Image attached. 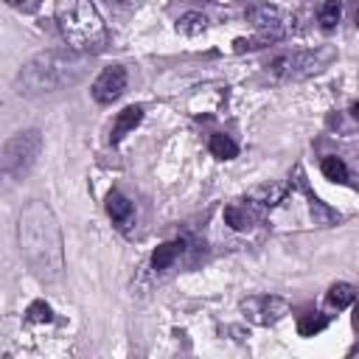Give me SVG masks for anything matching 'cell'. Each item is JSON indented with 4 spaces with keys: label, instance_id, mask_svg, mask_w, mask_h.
Here are the masks:
<instances>
[{
    "label": "cell",
    "instance_id": "6da1fadb",
    "mask_svg": "<svg viewBox=\"0 0 359 359\" xmlns=\"http://www.w3.org/2000/svg\"><path fill=\"white\" fill-rule=\"evenodd\" d=\"M17 244L28 269L39 280H56L65 266L62 227L53 208L42 199H31L17 219Z\"/></svg>",
    "mask_w": 359,
    "mask_h": 359
},
{
    "label": "cell",
    "instance_id": "7a4b0ae2",
    "mask_svg": "<svg viewBox=\"0 0 359 359\" xmlns=\"http://www.w3.org/2000/svg\"><path fill=\"white\" fill-rule=\"evenodd\" d=\"M87 65H90L87 53H79V50H56V48L42 50L20 67L14 79V90L25 98L56 93L62 87L81 81L87 73Z\"/></svg>",
    "mask_w": 359,
    "mask_h": 359
},
{
    "label": "cell",
    "instance_id": "3957f363",
    "mask_svg": "<svg viewBox=\"0 0 359 359\" xmlns=\"http://www.w3.org/2000/svg\"><path fill=\"white\" fill-rule=\"evenodd\" d=\"M56 25L79 53H95L107 42V25L93 0H56Z\"/></svg>",
    "mask_w": 359,
    "mask_h": 359
},
{
    "label": "cell",
    "instance_id": "277c9868",
    "mask_svg": "<svg viewBox=\"0 0 359 359\" xmlns=\"http://www.w3.org/2000/svg\"><path fill=\"white\" fill-rule=\"evenodd\" d=\"M334 56H337V50L331 45H323L314 50H280V53L266 59L264 70L275 81H297V79L320 73Z\"/></svg>",
    "mask_w": 359,
    "mask_h": 359
},
{
    "label": "cell",
    "instance_id": "5b68a950",
    "mask_svg": "<svg viewBox=\"0 0 359 359\" xmlns=\"http://www.w3.org/2000/svg\"><path fill=\"white\" fill-rule=\"evenodd\" d=\"M39 151H42V132L39 129L17 132L0 146V171L14 177V180L25 177L34 168Z\"/></svg>",
    "mask_w": 359,
    "mask_h": 359
},
{
    "label": "cell",
    "instance_id": "8992f818",
    "mask_svg": "<svg viewBox=\"0 0 359 359\" xmlns=\"http://www.w3.org/2000/svg\"><path fill=\"white\" fill-rule=\"evenodd\" d=\"M241 314L255 325H275L289 314V300L280 294H250L241 300Z\"/></svg>",
    "mask_w": 359,
    "mask_h": 359
},
{
    "label": "cell",
    "instance_id": "52a82bcc",
    "mask_svg": "<svg viewBox=\"0 0 359 359\" xmlns=\"http://www.w3.org/2000/svg\"><path fill=\"white\" fill-rule=\"evenodd\" d=\"M123 90H126V67H123V65H109V67H104V70L95 76V81H93V98H95L98 104H112V101H118V98L123 95Z\"/></svg>",
    "mask_w": 359,
    "mask_h": 359
},
{
    "label": "cell",
    "instance_id": "ba28073f",
    "mask_svg": "<svg viewBox=\"0 0 359 359\" xmlns=\"http://www.w3.org/2000/svg\"><path fill=\"white\" fill-rule=\"evenodd\" d=\"M286 194H289L286 185H264V188H255L250 196H244V202H247L250 208H255L258 213H264V210L275 208L278 202H283Z\"/></svg>",
    "mask_w": 359,
    "mask_h": 359
},
{
    "label": "cell",
    "instance_id": "9c48e42d",
    "mask_svg": "<svg viewBox=\"0 0 359 359\" xmlns=\"http://www.w3.org/2000/svg\"><path fill=\"white\" fill-rule=\"evenodd\" d=\"M104 208H107L109 219H112L118 227H129V224H132V219H135V208H132V202H129L121 191H109V194H107Z\"/></svg>",
    "mask_w": 359,
    "mask_h": 359
},
{
    "label": "cell",
    "instance_id": "30bf717a",
    "mask_svg": "<svg viewBox=\"0 0 359 359\" xmlns=\"http://www.w3.org/2000/svg\"><path fill=\"white\" fill-rule=\"evenodd\" d=\"M143 121V107L140 104H132V107H126V109H121L118 112V118H115V123H112V143H121L137 123Z\"/></svg>",
    "mask_w": 359,
    "mask_h": 359
},
{
    "label": "cell",
    "instance_id": "8fae6325",
    "mask_svg": "<svg viewBox=\"0 0 359 359\" xmlns=\"http://www.w3.org/2000/svg\"><path fill=\"white\" fill-rule=\"evenodd\" d=\"M258 216H261V213H258L255 208H250L244 199L224 208V222H227L233 230H247V227H252V222H255Z\"/></svg>",
    "mask_w": 359,
    "mask_h": 359
},
{
    "label": "cell",
    "instance_id": "7c38bea8",
    "mask_svg": "<svg viewBox=\"0 0 359 359\" xmlns=\"http://www.w3.org/2000/svg\"><path fill=\"white\" fill-rule=\"evenodd\" d=\"M180 252H182V241H165L151 252V266L154 269H168L180 258Z\"/></svg>",
    "mask_w": 359,
    "mask_h": 359
},
{
    "label": "cell",
    "instance_id": "4fadbf2b",
    "mask_svg": "<svg viewBox=\"0 0 359 359\" xmlns=\"http://www.w3.org/2000/svg\"><path fill=\"white\" fill-rule=\"evenodd\" d=\"M325 300H328V306L331 309H348L353 300H356V286L353 283H334L331 289H328V294H325Z\"/></svg>",
    "mask_w": 359,
    "mask_h": 359
},
{
    "label": "cell",
    "instance_id": "5bb4252c",
    "mask_svg": "<svg viewBox=\"0 0 359 359\" xmlns=\"http://www.w3.org/2000/svg\"><path fill=\"white\" fill-rule=\"evenodd\" d=\"M205 25H208V20H205V14H199V11H185V14L177 20V31L185 34V36H196V34H202Z\"/></svg>",
    "mask_w": 359,
    "mask_h": 359
},
{
    "label": "cell",
    "instance_id": "9a60e30c",
    "mask_svg": "<svg viewBox=\"0 0 359 359\" xmlns=\"http://www.w3.org/2000/svg\"><path fill=\"white\" fill-rule=\"evenodd\" d=\"M208 149H210V154L219 157V160H233V157L238 154V146H236L227 135H213L210 143H208Z\"/></svg>",
    "mask_w": 359,
    "mask_h": 359
},
{
    "label": "cell",
    "instance_id": "2e32d148",
    "mask_svg": "<svg viewBox=\"0 0 359 359\" xmlns=\"http://www.w3.org/2000/svg\"><path fill=\"white\" fill-rule=\"evenodd\" d=\"M323 328H328V317H325V314H320V311L303 314V317H300V323H297L300 337H314V334H320Z\"/></svg>",
    "mask_w": 359,
    "mask_h": 359
},
{
    "label": "cell",
    "instance_id": "e0dca14e",
    "mask_svg": "<svg viewBox=\"0 0 359 359\" xmlns=\"http://www.w3.org/2000/svg\"><path fill=\"white\" fill-rule=\"evenodd\" d=\"M320 168H323L325 180H334V182H348V165H345V163H342L339 157H334V154L323 157Z\"/></svg>",
    "mask_w": 359,
    "mask_h": 359
},
{
    "label": "cell",
    "instance_id": "ac0fdd59",
    "mask_svg": "<svg viewBox=\"0 0 359 359\" xmlns=\"http://www.w3.org/2000/svg\"><path fill=\"white\" fill-rule=\"evenodd\" d=\"M317 17H320V25H323V28H328V31L337 28V22L342 20V3H339V0H325V3L320 6V14H317Z\"/></svg>",
    "mask_w": 359,
    "mask_h": 359
},
{
    "label": "cell",
    "instance_id": "d6986e66",
    "mask_svg": "<svg viewBox=\"0 0 359 359\" xmlns=\"http://www.w3.org/2000/svg\"><path fill=\"white\" fill-rule=\"evenodd\" d=\"M303 191L309 194L306 182H303ZM309 202H311V216H314V222H317V224H331V222H337V219H339V213H334L331 208H325L317 196H311V194H309Z\"/></svg>",
    "mask_w": 359,
    "mask_h": 359
},
{
    "label": "cell",
    "instance_id": "ffe728a7",
    "mask_svg": "<svg viewBox=\"0 0 359 359\" xmlns=\"http://www.w3.org/2000/svg\"><path fill=\"white\" fill-rule=\"evenodd\" d=\"M25 320L28 323H50L53 320V311L45 300H34L28 309H25Z\"/></svg>",
    "mask_w": 359,
    "mask_h": 359
},
{
    "label": "cell",
    "instance_id": "44dd1931",
    "mask_svg": "<svg viewBox=\"0 0 359 359\" xmlns=\"http://www.w3.org/2000/svg\"><path fill=\"white\" fill-rule=\"evenodd\" d=\"M6 3H8V6H22L25 0H6Z\"/></svg>",
    "mask_w": 359,
    "mask_h": 359
},
{
    "label": "cell",
    "instance_id": "7402d4cb",
    "mask_svg": "<svg viewBox=\"0 0 359 359\" xmlns=\"http://www.w3.org/2000/svg\"><path fill=\"white\" fill-rule=\"evenodd\" d=\"M118 3H135V0H118Z\"/></svg>",
    "mask_w": 359,
    "mask_h": 359
}]
</instances>
